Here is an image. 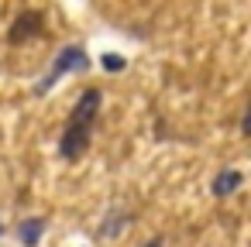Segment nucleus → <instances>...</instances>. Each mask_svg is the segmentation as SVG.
Returning <instances> with one entry per match:
<instances>
[{
	"label": "nucleus",
	"mask_w": 251,
	"mask_h": 247,
	"mask_svg": "<svg viewBox=\"0 0 251 247\" xmlns=\"http://www.w3.org/2000/svg\"><path fill=\"white\" fill-rule=\"evenodd\" d=\"M145 247H162V237H151V240H148Z\"/></svg>",
	"instance_id": "0eeeda50"
},
{
	"label": "nucleus",
	"mask_w": 251,
	"mask_h": 247,
	"mask_svg": "<svg viewBox=\"0 0 251 247\" xmlns=\"http://www.w3.org/2000/svg\"><path fill=\"white\" fill-rule=\"evenodd\" d=\"M103 66H107V69H121L124 62H121V59H114V55H107V59H103Z\"/></svg>",
	"instance_id": "423d86ee"
},
{
	"label": "nucleus",
	"mask_w": 251,
	"mask_h": 247,
	"mask_svg": "<svg viewBox=\"0 0 251 247\" xmlns=\"http://www.w3.org/2000/svg\"><path fill=\"white\" fill-rule=\"evenodd\" d=\"M38 233H42V220H35V223H25V226H21V240H25V244H35V240H38Z\"/></svg>",
	"instance_id": "39448f33"
},
{
	"label": "nucleus",
	"mask_w": 251,
	"mask_h": 247,
	"mask_svg": "<svg viewBox=\"0 0 251 247\" xmlns=\"http://www.w3.org/2000/svg\"><path fill=\"white\" fill-rule=\"evenodd\" d=\"M42 24H45V14H42V11H21V14L14 18L11 31H7V42H11V45H25L28 38L42 35Z\"/></svg>",
	"instance_id": "f03ea898"
},
{
	"label": "nucleus",
	"mask_w": 251,
	"mask_h": 247,
	"mask_svg": "<svg viewBox=\"0 0 251 247\" xmlns=\"http://www.w3.org/2000/svg\"><path fill=\"white\" fill-rule=\"evenodd\" d=\"M241 182H244V175L234 172V168H227V172H220V175L213 179V196H230Z\"/></svg>",
	"instance_id": "20e7f679"
},
{
	"label": "nucleus",
	"mask_w": 251,
	"mask_h": 247,
	"mask_svg": "<svg viewBox=\"0 0 251 247\" xmlns=\"http://www.w3.org/2000/svg\"><path fill=\"white\" fill-rule=\"evenodd\" d=\"M79 66H86V55H83L79 48H66V52L59 55V62L52 66V76H49V83H52L55 76H62V72H69V69H79Z\"/></svg>",
	"instance_id": "7ed1b4c3"
},
{
	"label": "nucleus",
	"mask_w": 251,
	"mask_h": 247,
	"mask_svg": "<svg viewBox=\"0 0 251 247\" xmlns=\"http://www.w3.org/2000/svg\"><path fill=\"white\" fill-rule=\"evenodd\" d=\"M97 110H100V90H86V93L79 96V103H76V110H73V117H69L62 137H59V155H62V158L73 161V158H79V155L86 151L90 131H93V120H97Z\"/></svg>",
	"instance_id": "f257e3e1"
}]
</instances>
